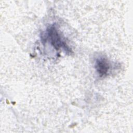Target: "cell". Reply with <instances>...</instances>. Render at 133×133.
Instances as JSON below:
<instances>
[{
	"label": "cell",
	"instance_id": "obj_1",
	"mask_svg": "<svg viewBox=\"0 0 133 133\" xmlns=\"http://www.w3.org/2000/svg\"><path fill=\"white\" fill-rule=\"evenodd\" d=\"M47 34L50 43L57 50L63 47L65 50L70 51L65 42L63 39L61 34L59 33L55 25H51L47 28Z\"/></svg>",
	"mask_w": 133,
	"mask_h": 133
},
{
	"label": "cell",
	"instance_id": "obj_2",
	"mask_svg": "<svg viewBox=\"0 0 133 133\" xmlns=\"http://www.w3.org/2000/svg\"><path fill=\"white\" fill-rule=\"evenodd\" d=\"M110 65L108 59L103 57L98 58L95 62V68L100 77L107 75L110 70Z\"/></svg>",
	"mask_w": 133,
	"mask_h": 133
}]
</instances>
